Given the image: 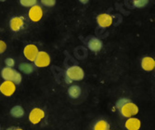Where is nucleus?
Masks as SVG:
<instances>
[{
    "mask_svg": "<svg viewBox=\"0 0 155 130\" xmlns=\"http://www.w3.org/2000/svg\"><path fill=\"white\" fill-rule=\"evenodd\" d=\"M148 2H149V0H135L134 6L137 8H143L148 4Z\"/></svg>",
    "mask_w": 155,
    "mask_h": 130,
    "instance_id": "obj_19",
    "label": "nucleus"
},
{
    "mask_svg": "<svg viewBox=\"0 0 155 130\" xmlns=\"http://www.w3.org/2000/svg\"><path fill=\"white\" fill-rule=\"evenodd\" d=\"M120 113L123 115L124 117L125 118H130L134 115L137 114L138 112V107L133 103L132 102H126L124 105H123L120 109Z\"/></svg>",
    "mask_w": 155,
    "mask_h": 130,
    "instance_id": "obj_3",
    "label": "nucleus"
},
{
    "mask_svg": "<svg viewBox=\"0 0 155 130\" xmlns=\"http://www.w3.org/2000/svg\"><path fill=\"white\" fill-rule=\"evenodd\" d=\"M68 94L70 98H78L81 95V88L79 85H71L68 89Z\"/></svg>",
    "mask_w": 155,
    "mask_h": 130,
    "instance_id": "obj_14",
    "label": "nucleus"
},
{
    "mask_svg": "<svg viewBox=\"0 0 155 130\" xmlns=\"http://www.w3.org/2000/svg\"><path fill=\"white\" fill-rule=\"evenodd\" d=\"M38 48L35 45L30 44V45H27L24 49H23V54L25 56V58L27 60H29L30 62H34L35 57L38 53Z\"/></svg>",
    "mask_w": 155,
    "mask_h": 130,
    "instance_id": "obj_8",
    "label": "nucleus"
},
{
    "mask_svg": "<svg viewBox=\"0 0 155 130\" xmlns=\"http://www.w3.org/2000/svg\"><path fill=\"white\" fill-rule=\"evenodd\" d=\"M124 125L127 130H139L140 126H141V122H140L137 118L130 117L126 120Z\"/></svg>",
    "mask_w": 155,
    "mask_h": 130,
    "instance_id": "obj_11",
    "label": "nucleus"
},
{
    "mask_svg": "<svg viewBox=\"0 0 155 130\" xmlns=\"http://www.w3.org/2000/svg\"><path fill=\"white\" fill-rule=\"evenodd\" d=\"M79 1H80L81 3H83V4H87V3L89 1V0H79Z\"/></svg>",
    "mask_w": 155,
    "mask_h": 130,
    "instance_id": "obj_25",
    "label": "nucleus"
},
{
    "mask_svg": "<svg viewBox=\"0 0 155 130\" xmlns=\"http://www.w3.org/2000/svg\"><path fill=\"white\" fill-rule=\"evenodd\" d=\"M16 90V85L11 81H6L0 85V92L7 97H10Z\"/></svg>",
    "mask_w": 155,
    "mask_h": 130,
    "instance_id": "obj_6",
    "label": "nucleus"
},
{
    "mask_svg": "<svg viewBox=\"0 0 155 130\" xmlns=\"http://www.w3.org/2000/svg\"><path fill=\"white\" fill-rule=\"evenodd\" d=\"M134 1H135V0H134Z\"/></svg>",
    "mask_w": 155,
    "mask_h": 130,
    "instance_id": "obj_29",
    "label": "nucleus"
},
{
    "mask_svg": "<svg viewBox=\"0 0 155 130\" xmlns=\"http://www.w3.org/2000/svg\"><path fill=\"white\" fill-rule=\"evenodd\" d=\"M66 77L70 78L72 81H80L84 77V72L81 67L74 65L67 69Z\"/></svg>",
    "mask_w": 155,
    "mask_h": 130,
    "instance_id": "obj_2",
    "label": "nucleus"
},
{
    "mask_svg": "<svg viewBox=\"0 0 155 130\" xmlns=\"http://www.w3.org/2000/svg\"><path fill=\"white\" fill-rule=\"evenodd\" d=\"M108 130H110V129H108Z\"/></svg>",
    "mask_w": 155,
    "mask_h": 130,
    "instance_id": "obj_28",
    "label": "nucleus"
},
{
    "mask_svg": "<svg viewBox=\"0 0 155 130\" xmlns=\"http://www.w3.org/2000/svg\"><path fill=\"white\" fill-rule=\"evenodd\" d=\"M28 16H29V19L32 22H37L42 19V17H43V10H42L40 6L35 5L31 7L29 13H28Z\"/></svg>",
    "mask_w": 155,
    "mask_h": 130,
    "instance_id": "obj_7",
    "label": "nucleus"
},
{
    "mask_svg": "<svg viewBox=\"0 0 155 130\" xmlns=\"http://www.w3.org/2000/svg\"><path fill=\"white\" fill-rule=\"evenodd\" d=\"M110 129V125L105 120L97 121L94 125V130H108Z\"/></svg>",
    "mask_w": 155,
    "mask_h": 130,
    "instance_id": "obj_17",
    "label": "nucleus"
},
{
    "mask_svg": "<svg viewBox=\"0 0 155 130\" xmlns=\"http://www.w3.org/2000/svg\"><path fill=\"white\" fill-rule=\"evenodd\" d=\"M1 76L6 81H11L14 84H20L21 82V75L12 67H5L1 71Z\"/></svg>",
    "mask_w": 155,
    "mask_h": 130,
    "instance_id": "obj_1",
    "label": "nucleus"
},
{
    "mask_svg": "<svg viewBox=\"0 0 155 130\" xmlns=\"http://www.w3.org/2000/svg\"><path fill=\"white\" fill-rule=\"evenodd\" d=\"M10 114L15 118H21L24 115V110L21 106L16 105L10 110Z\"/></svg>",
    "mask_w": 155,
    "mask_h": 130,
    "instance_id": "obj_15",
    "label": "nucleus"
},
{
    "mask_svg": "<svg viewBox=\"0 0 155 130\" xmlns=\"http://www.w3.org/2000/svg\"><path fill=\"white\" fill-rule=\"evenodd\" d=\"M9 26L13 32H19L24 27L23 17H13L9 21Z\"/></svg>",
    "mask_w": 155,
    "mask_h": 130,
    "instance_id": "obj_9",
    "label": "nucleus"
},
{
    "mask_svg": "<svg viewBox=\"0 0 155 130\" xmlns=\"http://www.w3.org/2000/svg\"><path fill=\"white\" fill-rule=\"evenodd\" d=\"M87 46H88V48L92 51H100L101 48H102V42L98 39V38H96V37H92L88 43H87Z\"/></svg>",
    "mask_w": 155,
    "mask_h": 130,
    "instance_id": "obj_13",
    "label": "nucleus"
},
{
    "mask_svg": "<svg viewBox=\"0 0 155 130\" xmlns=\"http://www.w3.org/2000/svg\"><path fill=\"white\" fill-rule=\"evenodd\" d=\"M19 69L22 72V73L26 74V75H30L31 73H33V72L35 71V68L32 64L30 63H21L20 66H19Z\"/></svg>",
    "mask_w": 155,
    "mask_h": 130,
    "instance_id": "obj_16",
    "label": "nucleus"
},
{
    "mask_svg": "<svg viewBox=\"0 0 155 130\" xmlns=\"http://www.w3.org/2000/svg\"><path fill=\"white\" fill-rule=\"evenodd\" d=\"M44 117H45V112L40 108H35L30 112L29 121L33 125H37Z\"/></svg>",
    "mask_w": 155,
    "mask_h": 130,
    "instance_id": "obj_5",
    "label": "nucleus"
},
{
    "mask_svg": "<svg viewBox=\"0 0 155 130\" xmlns=\"http://www.w3.org/2000/svg\"><path fill=\"white\" fill-rule=\"evenodd\" d=\"M20 2L23 7H33L36 5L37 0H20Z\"/></svg>",
    "mask_w": 155,
    "mask_h": 130,
    "instance_id": "obj_18",
    "label": "nucleus"
},
{
    "mask_svg": "<svg viewBox=\"0 0 155 130\" xmlns=\"http://www.w3.org/2000/svg\"><path fill=\"white\" fill-rule=\"evenodd\" d=\"M131 102L129 98H120L118 102H116V108L119 110L123 105H124L126 102Z\"/></svg>",
    "mask_w": 155,
    "mask_h": 130,
    "instance_id": "obj_20",
    "label": "nucleus"
},
{
    "mask_svg": "<svg viewBox=\"0 0 155 130\" xmlns=\"http://www.w3.org/2000/svg\"><path fill=\"white\" fill-rule=\"evenodd\" d=\"M141 67L145 71H152L155 68V61L151 57H144L141 61Z\"/></svg>",
    "mask_w": 155,
    "mask_h": 130,
    "instance_id": "obj_12",
    "label": "nucleus"
},
{
    "mask_svg": "<svg viewBox=\"0 0 155 130\" xmlns=\"http://www.w3.org/2000/svg\"><path fill=\"white\" fill-rule=\"evenodd\" d=\"M5 63L8 67H13L14 65H15V62H14V60L12 59V58H8V59H6Z\"/></svg>",
    "mask_w": 155,
    "mask_h": 130,
    "instance_id": "obj_22",
    "label": "nucleus"
},
{
    "mask_svg": "<svg viewBox=\"0 0 155 130\" xmlns=\"http://www.w3.org/2000/svg\"><path fill=\"white\" fill-rule=\"evenodd\" d=\"M7 130H23V129L19 128V127H9V128H8Z\"/></svg>",
    "mask_w": 155,
    "mask_h": 130,
    "instance_id": "obj_24",
    "label": "nucleus"
},
{
    "mask_svg": "<svg viewBox=\"0 0 155 130\" xmlns=\"http://www.w3.org/2000/svg\"><path fill=\"white\" fill-rule=\"evenodd\" d=\"M41 3L46 7H53L56 4V0H41Z\"/></svg>",
    "mask_w": 155,
    "mask_h": 130,
    "instance_id": "obj_21",
    "label": "nucleus"
},
{
    "mask_svg": "<svg viewBox=\"0 0 155 130\" xmlns=\"http://www.w3.org/2000/svg\"><path fill=\"white\" fill-rule=\"evenodd\" d=\"M7 48V45H6V43L2 40H0V54H2Z\"/></svg>",
    "mask_w": 155,
    "mask_h": 130,
    "instance_id": "obj_23",
    "label": "nucleus"
},
{
    "mask_svg": "<svg viewBox=\"0 0 155 130\" xmlns=\"http://www.w3.org/2000/svg\"><path fill=\"white\" fill-rule=\"evenodd\" d=\"M34 62L35 66L39 68L48 67L50 64V57L46 51H38Z\"/></svg>",
    "mask_w": 155,
    "mask_h": 130,
    "instance_id": "obj_4",
    "label": "nucleus"
},
{
    "mask_svg": "<svg viewBox=\"0 0 155 130\" xmlns=\"http://www.w3.org/2000/svg\"><path fill=\"white\" fill-rule=\"evenodd\" d=\"M97 24L101 28H106V27H109L111 25L112 17L107 13H102L97 17Z\"/></svg>",
    "mask_w": 155,
    "mask_h": 130,
    "instance_id": "obj_10",
    "label": "nucleus"
},
{
    "mask_svg": "<svg viewBox=\"0 0 155 130\" xmlns=\"http://www.w3.org/2000/svg\"><path fill=\"white\" fill-rule=\"evenodd\" d=\"M4 1H6V0H0V2H4Z\"/></svg>",
    "mask_w": 155,
    "mask_h": 130,
    "instance_id": "obj_27",
    "label": "nucleus"
},
{
    "mask_svg": "<svg viewBox=\"0 0 155 130\" xmlns=\"http://www.w3.org/2000/svg\"><path fill=\"white\" fill-rule=\"evenodd\" d=\"M65 79H66V83H68V84H71V83L73 82V81H72L71 79H70V78H68V77H66Z\"/></svg>",
    "mask_w": 155,
    "mask_h": 130,
    "instance_id": "obj_26",
    "label": "nucleus"
}]
</instances>
